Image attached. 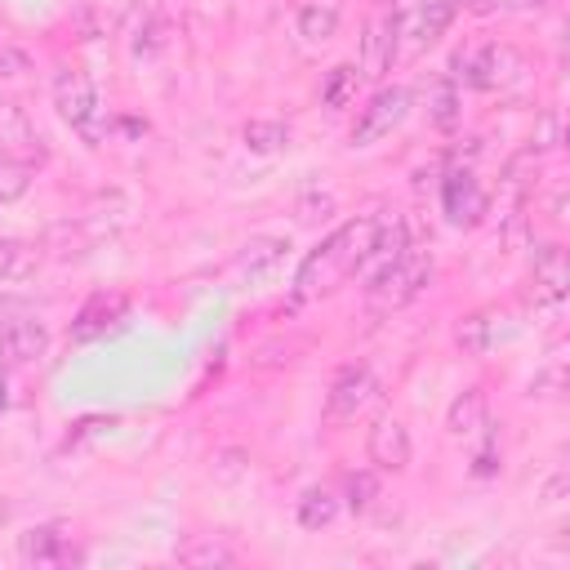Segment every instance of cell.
<instances>
[{
	"instance_id": "2e32d148",
	"label": "cell",
	"mask_w": 570,
	"mask_h": 570,
	"mask_svg": "<svg viewBox=\"0 0 570 570\" xmlns=\"http://www.w3.org/2000/svg\"><path fill=\"white\" fill-rule=\"evenodd\" d=\"M334 517H338V499H334L325 485L303 490V499H298V525H303V530H325Z\"/></svg>"
},
{
	"instance_id": "277c9868",
	"label": "cell",
	"mask_w": 570,
	"mask_h": 570,
	"mask_svg": "<svg viewBox=\"0 0 570 570\" xmlns=\"http://www.w3.org/2000/svg\"><path fill=\"white\" fill-rule=\"evenodd\" d=\"M428 281H432V258H428V254H419V249H405L396 263H387L379 276H370L365 294H370V303H374V307L392 312V307L414 303V298L423 294V285H428Z\"/></svg>"
},
{
	"instance_id": "4316f807",
	"label": "cell",
	"mask_w": 570,
	"mask_h": 570,
	"mask_svg": "<svg viewBox=\"0 0 570 570\" xmlns=\"http://www.w3.org/2000/svg\"><path fill=\"white\" fill-rule=\"evenodd\" d=\"M22 267H27V245L0 236V281H4V276H18Z\"/></svg>"
},
{
	"instance_id": "30bf717a",
	"label": "cell",
	"mask_w": 570,
	"mask_h": 570,
	"mask_svg": "<svg viewBox=\"0 0 570 570\" xmlns=\"http://www.w3.org/2000/svg\"><path fill=\"white\" fill-rule=\"evenodd\" d=\"M441 205H445V218L454 223V227H476L481 218H485V191H481V183L468 174V169H450L445 174V183H441Z\"/></svg>"
},
{
	"instance_id": "8992f818",
	"label": "cell",
	"mask_w": 570,
	"mask_h": 570,
	"mask_svg": "<svg viewBox=\"0 0 570 570\" xmlns=\"http://www.w3.org/2000/svg\"><path fill=\"white\" fill-rule=\"evenodd\" d=\"M405 111H410V89H401V85L379 89V94L361 107V116H356V125H352V147H370V142H379V138H387V134L405 120Z\"/></svg>"
},
{
	"instance_id": "603a6c76",
	"label": "cell",
	"mask_w": 570,
	"mask_h": 570,
	"mask_svg": "<svg viewBox=\"0 0 570 570\" xmlns=\"http://www.w3.org/2000/svg\"><path fill=\"white\" fill-rule=\"evenodd\" d=\"M285 142H289V129L281 120H249L245 125V147L249 151H263L267 156V151H281Z\"/></svg>"
},
{
	"instance_id": "52a82bcc",
	"label": "cell",
	"mask_w": 570,
	"mask_h": 570,
	"mask_svg": "<svg viewBox=\"0 0 570 570\" xmlns=\"http://www.w3.org/2000/svg\"><path fill=\"white\" fill-rule=\"evenodd\" d=\"M459 4H463V0H423L419 9H410V13L401 18V27H396V36H401V58H405V53H419V49H428V45H436V40L450 31V22L459 18Z\"/></svg>"
},
{
	"instance_id": "484cf974",
	"label": "cell",
	"mask_w": 570,
	"mask_h": 570,
	"mask_svg": "<svg viewBox=\"0 0 570 570\" xmlns=\"http://www.w3.org/2000/svg\"><path fill=\"white\" fill-rule=\"evenodd\" d=\"M557 142H561V120H557V111H543L539 125H534V134H530V147H525V151H548V147H557Z\"/></svg>"
},
{
	"instance_id": "e0dca14e",
	"label": "cell",
	"mask_w": 570,
	"mask_h": 570,
	"mask_svg": "<svg viewBox=\"0 0 570 570\" xmlns=\"http://www.w3.org/2000/svg\"><path fill=\"white\" fill-rule=\"evenodd\" d=\"M334 31H338V9L334 4H303L298 9V36L307 45H325V40H334Z\"/></svg>"
},
{
	"instance_id": "44dd1931",
	"label": "cell",
	"mask_w": 570,
	"mask_h": 570,
	"mask_svg": "<svg viewBox=\"0 0 570 570\" xmlns=\"http://www.w3.org/2000/svg\"><path fill=\"white\" fill-rule=\"evenodd\" d=\"M428 116H432V125L441 129V134H450V129H459V89H454V80H436V89H432V98H428Z\"/></svg>"
},
{
	"instance_id": "83f0119b",
	"label": "cell",
	"mask_w": 570,
	"mask_h": 570,
	"mask_svg": "<svg viewBox=\"0 0 570 570\" xmlns=\"http://www.w3.org/2000/svg\"><path fill=\"white\" fill-rule=\"evenodd\" d=\"M31 67V58L22 53V49H13V45H0V76H22Z\"/></svg>"
},
{
	"instance_id": "d4e9b609",
	"label": "cell",
	"mask_w": 570,
	"mask_h": 570,
	"mask_svg": "<svg viewBox=\"0 0 570 570\" xmlns=\"http://www.w3.org/2000/svg\"><path fill=\"white\" fill-rule=\"evenodd\" d=\"M379 494V476L374 472H347V508L352 512H365Z\"/></svg>"
},
{
	"instance_id": "ac0fdd59",
	"label": "cell",
	"mask_w": 570,
	"mask_h": 570,
	"mask_svg": "<svg viewBox=\"0 0 570 570\" xmlns=\"http://www.w3.org/2000/svg\"><path fill=\"white\" fill-rule=\"evenodd\" d=\"M356 80H361V71H356L352 62L330 67V76H325V85H321V107H330V111L347 107V102L356 98Z\"/></svg>"
},
{
	"instance_id": "6da1fadb",
	"label": "cell",
	"mask_w": 570,
	"mask_h": 570,
	"mask_svg": "<svg viewBox=\"0 0 570 570\" xmlns=\"http://www.w3.org/2000/svg\"><path fill=\"white\" fill-rule=\"evenodd\" d=\"M379 227L383 218L379 214H361V218H347L343 227H334L294 272V298H321L330 294L334 285H343L347 276L361 272L365 254L374 249L379 240Z\"/></svg>"
},
{
	"instance_id": "f546056e",
	"label": "cell",
	"mask_w": 570,
	"mask_h": 570,
	"mask_svg": "<svg viewBox=\"0 0 570 570\" xmlns=\"http://www.w3.org/2000/svg\"><path fill=\"white\" fill-rule=\"evenodd\" d=\"M530 4H543V0H472L476 13H494V9H530Z\"/></svg>"
},
{
	"instance_id": "5b68a950",
	"label": "cell",
	"mask_w": 570,
	"mask_h": 570,
	"mask_svg": "<svg viewBox=\"0 0 570 570\" xmlns=\"http://www.w3.org/2000/svg\"><path fill=\"white\" fill-rule=\"evenodd\" d=\"M401 13L396 9H374L365 18V31H361V76L379 80L383 71H392V62L401 58Z\"/></svg>"
},
{
	"instance_id": "d6986e66",
	"label": "cell",
	"mask_w": 570,
	"mask_h": 570,
	"mask_svg": "<svg viewBox=\"0 0 570 570\" xmlns=\"http://www.w3.org/2000/svg\"><path fill=\"white\" fill-rule=\"evenodd\" d=\"M454 343H459L468 356H485L490 343H494V321H490V312H472V316H463L459 330H454Z\"/></svg>"
},
{
	"instance_id": "f1b7e54d",
	"label": "cell",
	"mask_w": 570,
	"mask_h": 570,
	"mask_svg": "<svg viewBox=\"0 0 570 570\" xmlns=\"http://www.w3.org/2000/svg\"><path fill=\"white\" fill-rule=\"evenodd\" d=\"M494 468H499V445H494V441H485V450L472 459V472H476V476H490Z\"/></svg>"
},
{
	"instance_id": "ba28073f",
	"label": "cell",
	"mask_w": 570,
	"mask_h": 570,
	"mask_svg": "<svg viewBox=\"0 0 570 570\" xmlns=\"http://www.w3.org/2000/svg\"><path fill=\"white\" fill-rule=\"evenodd\" d=\"M379 392V379L370 374V365H343L338 379L330 383V396H325V419L334 423H347L356 419Z\"/></svg>"
},
{
	"instance_id": "7402d4cb",
	"label": "cell",
	"mask_w": 570,
	"mask_h": 570,
	"mask_svg": "<svg viewBox=\"0 0 570 570\" xmlns=\"http://www.w3.org/2000/svg\"><path fill=\"white\" fill-rule=\"evenodd\" d=\"M178 561L183 566H236V552L218 539H191L178 548Z\"/></svg>"
},
{
	"instance_id": "5bb4252c",
	"label": "cell",
	"mask_w": 570,
	"mask_h": 570,
	"mask_svg": "<svg viewBox=\"0 0 570 570\" xmlns=\"http://www.w3.org/2000/svg\"><path fill=\"white\" fill-rule=\"evenodd\" d=\"M18 557L22 561H36V566H58V561L71 557V534L62 525H31L18 539Z\"/></svg>"
},
{
	"instance_id": "3957f363",
	"label": "cell",
	"mask_w": 570,
	"mask_h": 570,
	"mask_svg": "<svg viewBox=\"0 0 570 570\" xmlns=\"http://www.w3.org/2000/svg\"><path fill=\"white\" fill-rule=\"evenodd\" d=\"M53 102H58V116L94 147L102 142L107 125H102V107H98V94H94V80L80 71V67H62L53 76Z\"/></svg>"
},
{
	"instance_id": "4dcf8cb0",
	"label": "cell",
	"mask_w": 570,
	"mask_h": 570,
	"mask_svg": "<svg viewBox=\"0 0 570 570\" xmlns=\"http://www.w3.org/2000/svg\"><path fill=\"white\" fill-rule=\"evenodd\" d=\"M0 396H4V383H0Z\"/></svg>"
},
{
	"instance_id": "9c48e42d",
	"label": "cell",
	"mask_w": 570,
	"mask_h": 570,
	"mask_svg": "<svg viewBox=\"0 0 570 570\" xmlns=\"http://www.w3.org/2000/svg\"><path fill=\"white\" fill-rule=\"evenodd\" d=\"M0 156H9L18 165L45 160L40 134H36V125H31V116L18 98H0Z\"/></svg>"
},
{
	"instance_id": "4fadbf2b",
	"label": "cell",
	"mask_w": 570,
	"mask_h": 570,
	"mask_svg": "<svg viewBox=\"0 0 570 570\" xmlns=\"http://www.w3.org/2000/svg\"><path fill=\"white\" fill-rule=\"evenodd\" d=\"M116 321H125V298L120 294H94L80 312H76V321H71V343H94V338H102Z\"/></svg>"
},
{
	"instance_id": "8fae6325",
	"label": "cell",
	"mask_w": 570,
	"mask_h": 570,
	"mask_svg": "<svg viewBox=\"0 0 570 570\" xmlns=\"http://www.w3.org/2000/svg\"><path fill=\"white\" fill-rule=\"evenodd\" d=\"M370 459L379 472H401L410 463V432L401 419L383 414L374 428H370Z\"/></svg>"
},
{
	"instance_id": "9a60e30c",
	"label": "cell",
	"mask_w": 570,
	"mask_h": 570,
	"mask_svg": "<svg viewBox=\"0 0 570 570\" xmlns=\"http://www.w3.org/2000/svg\"><path fill=\"white\" fill-rule=\"evenodd\" d=\"M485 410H490L485 387H468V392H459V396L450 401V410H445V428H450L454 436H472V432L485 428Z\"/></svg>"
},
{
	"instance_id": "cb8c5ba5",
	"label": "cell",
	"mask_w": 570,
	"mask_h": 570,
	"mask_svg": "<svg viewBox=\"0 0 570 570\" xmlns=\"http://www.w3.org/2000/svg\"><path fill=\"white\" fill-rule=\"evenodd\" d=\"M27 187H31V165L0 156V205H13L18 196H27Z\"/></svg>"
},
{
	"instance_id": "7c38bea8",
	"label": "cell",
	"mask_w": 570,
	"mask_h": 570,
	"mask_svg": "<svg viewBox=\"0 0 570 570\" xmlns=\"http://www.w3.org/2000/svg\"><path fill=\"white\" fill-rule=\"evenodd\" d=\"M534 272V307H557L566 298V254L561 245H539L530 258Z\"/></svg>"
},
{
	"instance_id": "7a4b0ae2",
	"label": "cell",
	"mask_w": 570,
	"mask_h": 570,
	"mask_svg": "<svg viewBox=\"0 0 570 570\" xmlns=\"http://www.w3.org/2000/svg\"><path fill=\"white\" fill-rule=\"evenodd\" d=\"M49 347V330L40 321V312L18 298V294H4L0 298V356L9 365H31L40 361Z\"/></svg>"
},
{
	"instance_id": "ffe728a7",
	"label": "cell",
	"mask_w": 570,
	"mask_h": 570,
	"mask_svg": "<svg viewBox=\"0 0 570 570\" xmlns=\"http://www.w3.org/2000/svg\"><path fill=\"white\" fill-rule=\"evenodd\" d=\"M285 249H289L285 240H276V236H258V240L245 245V254H240V272H245V276H267V272L281 263Z\"/></svg>"
}]
</instances>
